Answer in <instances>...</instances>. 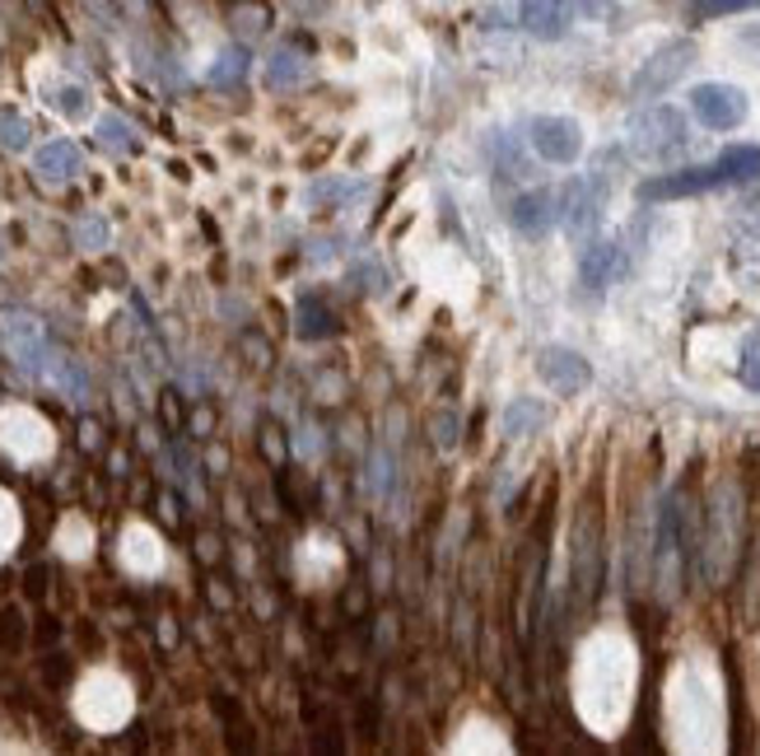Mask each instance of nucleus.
<instances>
[{
    "mask_svg": "<svg viewBox=\"0 0 760 756\" xmlns=\"http://www.w3.org/2000/svg\"><path fill=\"white\" fill-rule=\"evenodd\" d=\"M737 374H742V384H747V388H756V392H760V331L747 341V350H742V369H737Z\"/></svg>",
    "mask_w": 760,
    "mask_h": 756,
    "instance_id": "obj_22",
    "label": "nucleus"
},
{
    "mask_svg": "<svg viewBox=\"0 0 760 756\" xmlns=\"http://www.w3.org/2000/svg\"><path fill=\"white\" fill-rule=\"evenodd\" d=\"M0 145H6V150H24L29 145V126L19 118H10V113H0Z\"/></svg>",
    "mask_w": 760,
    "mask_h": 756,
    "instance_id": "obj_23",
    "label": "nucleus"
},
{
    "mask_svg": "<svg viewBox=\"0 0 760 756\" xmlns=\"http://www.w3.org/2000/svg\"><path fill=\"white\" fill-rule=\"evenodd\" d=\"M555 219H561V196H555L551 187H532L509 206V225L518 234H532V238L546 234Z\"/></svg>",
    "mask_w": 760,
    "mask_h": 756,
    "instance_id": "obj_12",
    "label": "nucleus"
},
{
    "mask_svg": "<svg viewBox=\"0 0 760 756\" xmlns=\"http://www.w3.org/2000/svg\"><path fill=\"white\" fill-rule=\"evenodd\" d=\"M625 272V253L616 238H597L584 248V262H578V285H588V290H607V285Z\"/></svg>",
    "mask_w": 760,
    "mask_h": 756,
    "instance_id": "obj_13",
    "label": "nucleus"
},
{
    "mask_svg": "<svg viewBox=\"0 0 760 756\" xmlns=\"http://www.w3.org/2000/svg\"><path fill=\"white\" fill-rule=\"evenodd\" d=\"M99 131L107 136V145H126V136H131V131H126L117 118H103V122H99Z\"/></svg>",
    "mask_w": 760,
    "mask_h": 756,
    "instance_id": "obj_25",
    "label": "nucleus"
},
{
    "mask_svg": "<svg viewBox=\"0 0 760 756\" xmlns=\"http://www.w3.org/2000/svg\"><path fill=\"white\" fill-rule=\"evenodd\" d=\"M751 177H760V145H732L709 164L648 177V183H639V202H677V196H700L713 187L751 183Z\"/></svg>",
    "mask_w": 760,
    "mask_h": 756,
    "instance_id": "obj_1",
    "label": "nucleus"
},
{
    "mask_svg": "<svg viewBox=\"0 0 760 756\" xmlns=\"http://www.w3.org/2000/svg\"><path fill=\"white\" fill-rule=\"evenodd\" d=\"M0 443H6L14 458H42L52 449V435H48V426H42L38 416L6 411V416H0Z\"/></svg>",
    "mask_w": 760,
    "mask_h": 756,
    "instance_id": "obj_11",
    "label": "nucleus"
},
{
    "mask_svg": "<svg viewBox=\"0 0 760 756\" xmlns=\"http://www.w3.org/2000/svg\"><path fill=\"white\" fill-rule=\"evenodd\" d=\"M536 426H546V407L542 402H527V397L509 402V411H504V430L509 435H532Z\"/></svg>",
    "mask_w": 760,
    "mask_h": 756,
    "instance_id": "obj_17",
    "label": "nucleus"
},
{
    "mask_svg": "<svg viewBox=\"0 0 760 756\" xmlns=\"http://www.w3.org/2000/svg\"><path fill=\"white\" fill-rule=\"evenodd\" d=\"M686 141H690L686 118L677 113L672 103H654V108H644V113L630 118V150L639 154V160H648V164L672 160V154L686 150Z\"/></svg>",
    "mask_w": 760,
    "mask_h": 756,
    "instance_id": "obj_4",
    "label": "nucleus"
},
{
    "mask_svg": "<svg viewBox=\"0 0 760 756\" xmlns=\"http://www.w3.org/2000/svg\"><path fill=\"white\" fill-rule=\"evenodd\" d=\"M602 206H607V183H597V177H574V183H565V192H561V225L574 238H584L597 229Z\"/></svg>",
    "mask_w": 760,
    "mask_h": 756,
    "instance_id": "obj_8",
    "label": "nucleus"
},
{
    "mask_svg": "<svg viewBox=\"0 0 760 756\" xmlns=\"http://www.w3.org/2000/svg\"><path fill=\"white\" fill-rule=\"evenodd\" d=\"M126 715H131V692L113 673H99L80 686V719L89 728H117Z\"/></svg>",
    "mask_w": 760,
    "mask_h": 756,
    "instance_id": "obj_7",
    "label": "nucleus"
},
{
    "mask_svg": "<svg viewBox=\"0 0 760 756\" xmlns=\"http://www.w3.org/2000/svg\"><path fill=\"white\" fill-rule=\"evenodd\" d=\"M122 561H126L131 570L150 574V570H160L164 551H160V542H154V532H150V528H131L126 538H122Z\"/></svg>",
    "mask_w": 760,
    "mask_h": 756,
    "instance_id": "obj_15",
    "label": "nucleus"
},
{
    "mask_svg": "<svg viewBox=\"0 0 760 756\" xmlns=\"http://www.w3.org/2000/svg\"><path fill=\"white\" fill-rule=\"evenodd\" d=\"M690 10H696V14H705V19H719V14L760 10V0H690Z\"/></svg>",
    "mask_w": 760,
    "mask_h": 756,
    "instance_id": "obj_19",
    "label": "nucleus"
},
{
    "mask_svg": "<svg viewBox=\"0 0 760 756\" xmlns=\"http://www.w3.org/2000/svg\"><path fill=\"white\" fill-rule=\"evenodd\" d=\"M38 173H48V177H71V173H80V150L71 141L42 145L38 150Z\"/></svg>",
    "mask_w": 760,
    "mask_h": 756,
    "instance_id": "obj_16",
    "label": "nucleus"
},
{
    "mask_svg": "<svg viewBox=\"0 0 760 756\" xmlns=\"http://www.w3.org/2000/svg\"><path fill=\"white\" fill-rule=\"evenodd\" d=\"M89 94L80 84H65V89H57V94L48 99V108H57V113H65V118H84L89 113V103H84Z\"/></svg>",
    "mask_w": 760,
    "mask_h": 756,
    "instance_id": "obj_18",
    "label": "nucleus"
},
{
    "mask_svg": "<svg viewBox=\"0 0 760 756\" xmlns=\"http://www.w3.org/2000/svg\"><path fill=\"white\" fill-rule=\"evenodd\" d=\"M690 61H696V42L690 38H677V42H663V48L648 57L644 65H639V75H635V99H658V94H667L686 71H690Z\"/></svg>",
    "mask_w": 760,
    "mask_h": 756,
    "instance_id": "obj_5",
    "label": "nucleus"
},
{
    "mask_svg": "<svg viewBox=\"0 0 760 756\" xmlns=\"http://www.w3.org/2000/svg\"><path fill=\"white\" fill-rule=\"evenodd\" d=\"M569 19H574L569 0H523V29L532 38H546V42L565 38L569 33Z\"/></svg>",
    "mask_w": 760,
    "mask_h": 756,
    "instance_id": "obj_14",
    "label": "nucleus"
},
{
    "mask_svg": "<svg viewBox=\"0 0 760 756\" xmlns=\"http://www.w3.org/2000/svg\"><path fill=\"white\" fill-rule=\"evenodd\" d=\"M536 374H542V378H546V388H551V392H561V397L584 392V388H588V378H593L588 360H584L578 350H569V346H546L542 355H536Z\"/></svg>",
    "mask_w": 760,
    "mask_h": 756,
    "instance_id": "obj_10",
    "label": "nucleus"
},
{
    "mask_svg": "<svg viewBox=\"0 0 760 756\" xmlns=\"http://www.w3.org/2000/svg\"><path fill=\"white\" fill-rule=\"evenodd\" d=\"M737 542H742V509H737V486H719V496L709 504V528H705V546L700 561L713 584L728 580V570L737 561Z\"/></svg>",
    "mask_w": 760,
    "mask_h": 756,
    "instance_id": "obj_2",
    "label": "nucleus"
},
{
    "mask_svg": "<svg viewBox=\"0 0 760 756\" xmlns=\"http://www.w3.org/2000/svg\"><path fill=\"white\" fill-rule=\"evenodd\" d=\"M299 75H304V65H299L295 52H276V57H271V71H266V80H271L276 89H280V84H295Z\"/></svg>",
    "mask_w": 760,
    "mask_h": 756,
    "instance_id": "obj_20",
    "label": "nucleus"
},
{
    "mask_svg": "<svg viewBox=\"0 0 760 756\" xmlns=\"http://www.w3.org/2000/svg\"><path fill=\"white\" fill-rule=\"evenodd\" d=\"M243 71H248V57H243L238 48H229L225 57H219V65H215V71H210V80H215V84H234Z\"/></svg>",
    "mask_w": 760,
    "mask_h": 756,
    "instance_id": "obj_21",
    "label": "nucleus"
},
{
    "mask_svg": "<svg viewBox=\"0 0 760 756\" xmlns=\"http://www.w3.org/2000/svg\"><path fill=\"white\" fill-rule=\"evenodd\" d=\"M19 538V514H14V504L0 496V555L10 551V542Z\"/></svg>",
    "mask_w": 760,
    "mask_h": 756,
    "instance_id": "obj_24",
    "label": "nucleus"
},
{
    "mask_svg": "<svg viewBox=\"0 0 760 756\" xmlns=\"http://www.w3.org/2000/svg\"><path fill=\"white\" fill-rule=\"evenodd\" d=\"M690 113H696V122L709 131H732V126L747 122V94L737 84L709 80V84L690 89Z\"/></svg>",
    "mask_w": 760,
    "mask_h": 756,
    "instance_id": "obj_6",
    "label": "nucleus"
},
{
    "mask_svg": "<svg viewBox=\"0 0 760 756\" xmlns=\"http://www.w3.org/2000/svg\"><path fill=\"white\" fill-rule=\"evenodd\" d=\"M654 555H658V584L667 589V597L677 593L681 570L696 551H690V514L681 504V491H672L658 509V528H654Z\"/></svg>",
    "mask_w": 760,
    "mask_h": 756,
    "instance_id": "obj_3",
    "label": "nucleus"
},
{
    "mask_svg": "<svg viewBox=\"0 0 760 756\" xmlns=\"http://www.w3.org/2000/svg\"><path fill=\"white\" fill-rule=\"evenodd\" d=\"M527 141L546 164H574L584 154V126L574 118H536L527 126Z\"/></svg>",
    "mask_w": 760,
    "mask_h": 756,
    "instance_id": "obj_9",
    "label": "nucleus"
}]
</instances>
